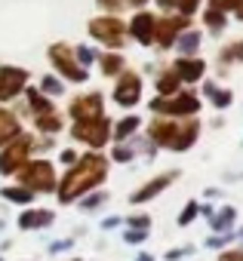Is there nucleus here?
<instances>
[{"instance_id": "obj_33", "label": "nucleus", "mask_w": 243, "mask_h": 261, "mask_svg": "<svg viewBox=\"0 0 243 261\" xmlns=\"http://www.w3.org/2000/svg\"><path fill=\"white\" fill-rule=\"evenodd\" d=\"M194 215H197V206L191 203V206H185V212H182V218H179V224H188V221H191Z\"/></svg>"}, {"instance_id": "obj_13", "label": "nucleus", "mask_w": 243, "mask_h": 261, "mask_svg": "<svg viewBox=\"0 0 243 261\" xmlns=\"http://www.w3.org/2000/svg\"><path fill=\"white\" fill-rule=\"evenodd\" d=\"M154 28H157V19L151 13H136L127 31L133 34V40H139L142 46H148V43H154Z\"/></svg>"}, {"instance_id": "obj_28", "label": "nucleus", "mask_w": 243, "mask_h": 261, "mask_svg": "<svg viewBox=\"0 0 243 261\" xmlns=\"http://www.w3.org/2000/svg\"><path fill=\"white\" fill-rule=\"evenodd\" d=\"M4 197H7V200H13V203H31V197H34V194H31L28 188H7V191H4Z\"/></svg>"}, {"instance_id": "obj_3", "label": "nucleus", "mask_w": 243, "mask_h": 261, "mask_svg": "<svg viewBox=\"0 0 243 261\" xmlns=\"http://www.w3.org/2000/svg\"><path fill=\"white\" fill-rule=\"evenodd\" d=\"M71 136H74L77 142H83V145L102 148V145L111 139V120H108L105 114H102V117H95V120H80V123H74Z\"/></svg>"}, {"instance_id": "obj_37", "label": "nucleus", "mask_w": 243, "mask_h": 261, "mask_svg": "<svg viewBox=\"0 0 243 261\" xmlns=\"http://www.w3.org/2000/svg\"><path fill=\"white\" fill-rule=\"evenodd\" d=\"M102 203H105V197L99 194V197H89V200L83 203V209H95V206H102Z\"/></svg>"}, {"instance_id": "obj_34", "label": "nucleus", "mask_w": 243, "mask_h": 261, "mask_svg": "<svg viewBox=\"0 0 243 261\" xmlns=\"http://www.w3.org/2000/svg\"><path fill=\"white\" fill-rule=\"evenodd\" d=\"M114 160L127 163V160H133V151H127V148H114Z\"/></svg>"}, {"instance_id": "obj_39", "label": "nucleus", "mask_w": 243, "mask_h": 261, "mask_svg": "<svg viewBox=\"0 0 243 261\" xmlns=\"http://www.w3.org/2000/svg\"><path fill=\"white\" fill-rule=\"evenodd\" d=\"M145 0H127V7H142Z\"/></svg>"}, {"instance_id": "obj_9", "label": "nucleus", "mask_w": 243, "mask_h": 261, "mask_svg": "<svg viewBox=\"0 0 243 261\" xmlns=\"http://www.w3.org/2000/svg\"><path fill=\"white\" fill-rule=\"evenodd\" d=\"M28 154H31V139H25V136L13 139V145L0 154V172H4V175H13V172L28 160Z\"/></svg>"}, {"instance_id": "obj_26", "label": "nucleus", "mask_w": 243, "mask_h": 261, "mask_svg": "<svg viewBox=\"0 0 243 261\" xmlns=\"http://www.w3.org/2000/svg\"><path fill=\"white\" fill-rule=\"evenodd\" d=\"M203 22H206V28L222 31V28H225V13H222V10H215V7H209V10H206V16H203Z\"/></svg>"}, {"instance_id": "obj_7", "label": "nucleus", "mask_w": 243, "mask_h": 261, "mask_svg": "<svg viewBox=\"0 0 243 261\" xmlns=\"http://www.w3.org/2000/svg\"><path fill=\"white\" fill-rule=\"evenodd\" d=\"M139 95H142V77L136 71H124L114 83V101L120 108H133L139 101Z\"/></svg>"}, {"instance_id": "obj_11", "label": "nucleus", "mask_w": 243, "mask_h": 261, "mask_svg": "<svg viewBox=\"0 0 243 261\" xmlns=\"http://www.w3.org/2000/svg\"><path fill=\"white\" fill-rule=\"evenodd\" d=\"M71 117H74V123L102 117V92H86V95H77V98L71 101Z\"/></svg>"}, {"instance_id": "obj_22", "label": "nucleus", "mask_w": 243, "mask_h": 261, "mask_svg": "<svg viewBox=\"0 0 243 261\" xmlns=\"http://www.w3.org/2000/svg\"><path fill=\"white\" fill-rule=\"evenodd\" d=\"M179 77L173 74V71H166V74H160V80H157V89H160V95H176L179 92Z\"/></svg>"}, {"instance_id": "obj_30", "label": "nucleus", "mask_w": 243, "mask_h": 261, "mask_svg": "<svg viewBox=\"0 0 243 261\" xmlns=\"http://www.w3.org/2000/svg\"><path fill=\"white\" fill-rule=\"evenodd\" d=\"M120 68H124V59H120V56H102V71L108 77H114Z\"/></svg>"}, {"instance_id": "obj_10", "label": "nucleus", "mask_w": 243, "mask_h": 261, "mask_svg": "<svg viewBox=\"0 0 243 261\" xmlns=\"http://www.w3.org/2000/svg\"><path fill=\"white\" fill-rule=\"evenodd\" d=\"M25 80H28V71L25 68H0V101H10L13 95H19L25 89Z\"/></svg>"}, {"instance_id": "obj_20", "label": "nucleus", "mask_w": 243, "mask_h": 261, "mask_svg": "<svg viewBox=\"0 0 243 261\" xmlns=\"http://www.w3.org/2000/svg\"><path fill=\"white\" fill-rule=\"evenodd\" d=\"M157 4H160L163 10H179L182 16H188V19H191V13L200 7V0H157Z\"/></svg>"}, {"instance_id": "obj_40", "label": "nucleus", "mask_w": 243, "mask_h": 261, "mask_svg": "<svg viewBox=\"0 0 243 261\" xmlns=\"http://www.w3.org/2000/svg\"><path fill=\"white\" fill-rule=\"evenodd\" d=\"M139 261H151V255H142V258H139Z\"/></svg>"}, {"instance_id": "obj_35", "label": "nucleus", "mask_w": 243, "mask_h": 261, "mask_svg": "<svg viewBox=\"0 0 243 261\" xmlns=\"http://www.w3.org/2000/svg\"><path fill=\"white\" fill-rule=\"evenodd\" d=\"M218 261H243V252H240V249H234V252H225Z\"/></svg>"}, {"instance_id": "obj_38", "label": "nucleus", "mask_w": 243, "mask_h": 261, "mask_svg": "<svg viewBox=\"0 0 243 261\" xmlns=\"http://www.w3.org/2000/svg\"><path fill=\"white\" fill-rule=\"evenodd\" d=\"M127 240H130V243H139V240H145V230H130Z\"/></svg>"}, {"instance_id": "obj_15", "label": "nucleus", "mask_w": 243, "mask_h": 261, "mask_svg": "<svg viewBox=\"0 0 243 261\" xmlns=\"http://www.w3.org/2000/svg\"><path fill=\"white\" fill-rule=\"evenodd\" d=\"M19 117L7 108H0V145H10L13 139H19Z\"/></svg>"}, {"instance_id": "obj_6", "label": "nucleus", "mask_w": 243, "mask_h": 261, "mask_svg": "<svg viewBox=\"0 0 243 261\" xmlns=\"http://www.w3.org/2000/svg\"><path fill=\"white\" fill-rule=\"evenodd\" d=\"M50 62H53V65L59 68V74L68 77L71 83H83V80H86V71L77 65L74 49H71L68 43H53V46H50Z\"/></svg>"}, {"instance_id": "obj_24", "label": "nucleus", "mask_w": 243, "mask_h": 261, "mask_svg": "<svg viewBox=\"0 0 243 261\" xmlns=\"http://www.w3.org/2000/svg\"><path fill=\"white\" fill-rule=\"evenodd\" d=\"M206 95L215 101V108H228L231 105V92L228 89H215L212 83H206Z\"/></svg>"}, {"instance_id": "obj_18", "label": "nucleus", "mask_w": 243, "mask_h": 261, "mask_svg": "<svg viewBox=\"0 0 243 261\" xmlns=\"http://www.w3.org/2000/svg\"><path fill=\"white\" fill-rule=\"evenodd\" d=\"M50 221H53V212H46V209H31V212H25V215L19 218V227L34 230V227H46Z\"/></svg>"}, {"instance_id": "obj_19", "label": "nucleus", "mask_w": 243, "mask_h": 261, "mask_svg": "<svg viewBox=\"0 0 243 261\" xmlns=\"http://www.w3.org/2000/svg\"><path fill=\"white\" fill-rule=\"evenodd\" d=\"M139 129V117H127V120H120L114 129H111V136L117 139V142H124V139H130L133 133Z\"/></svg>"}, {"instance_id": "obj_32", "label": "nucleus", "mask_w": 243, "mask_h": 261, "mask_svg": "<svg viewBox=\"0 0 243 261\" xmlns=\"http://www.w3.org/2000/svg\"><path fill=\"white\" fill-rule=\"evenodd\" d=\"M40 89L50 92V95H59V92H62V83H59L56 77H43V80H40Z\"/></svg>"}, {"instance_id": "obj_8", "label": "nucleus", "mask_w": 243, "mask_h": 261, "mask_svg": "<svg viewBox=\"0 0 243 261\" xmlns=\"http://www.w3.org/2000/svg\"><path fill=\"white\" fill-rule=\"evenodd\" d=\"M188 25H191V19H188V16H166V19H160V22H157V28H154V43H157L160 49L173 46V43L179 40V34H182Z\"/></svg>"}, {"instance_id": "obj_29", "label": "nucleus", "mask_w": 243, "mask_h": 261, "mask_svg": "<svg viewBox=\"0 0 243 261\" xmlns=\"http://www.w3.org/2000/svg\"><path fill=\"white\" fill-rule=\"evenodd\" d=\"M231 221H234V209H231V206H225L218 215H212V227H215V230H225V227H231Z\"/></svg>"}, {"instance_id": "obj_2", "label": "nucleus", "mask_w": 243, "mask_h": 261, "mask_svg": "<svg viewBox=\"0 0 243 261\" xmlns=\"http://www.w3.org/2000/svg\"><path fill=\"white\" fill-rule=\"evenodd\" d=\"M19 181H22V188H28V191H53L56 188V172H53V163H46V160H31V163H22L19 169Z\"/></svg>"}, {"instance_id": "obj_23", "label": "nucleus", "mask_w": 243, "mask_h": 261, "mask_svg": "<svg viewBox=\"0 0 243 261\" xmlns=\"http://www.w3.org/2000/svg\"><path fill=\"white\" fill-rule=\"evenodd\" d=\"M28 101H31V111H34V114H46V111H53L50 98H46V95H40L37 89H31V92H28Z\"/></svg>"}, {"instance_id": "obj_12", "label": "nucleus", "mask_w": 243, "mask_h": 261, "mask_svg": "<svg viewBox=\"0 0 243 261\" xmlns=\"http://www.w3.org/2000/svg\"><path fill=\"white\" fill-rule=\"evenodd\" d=\"M148 136H151L154 145H160V148H173V145H176V136H179V123L169 120V117H157V120L148 126Z\"/></svg>"}, {"instance_id": "obj_36", "label": "nucleus", "mask_w": 243, "mask_h": 261, "mask_svg": "<svg viewBox=\"0 0 243 261\" xmlns=\"http://www.w3.org/2000/svg\"><path fill=\"white\" fill-rule=\"evenodd\" d=\"M62 163H65V166H74V163H77V154H74V151H62Z\"/></svg>"}, {"instance_id": "obj_27", "label": "nucleus", "mask_w": 243, "mask_h": 261, "mask_svg": "<svg viewBox=\"0 0 243 261\" xmlns=\"http://www.w3.org/2000/svg\"><path fill=\"white\" fill-rule=\"evenodd\" d=\"M179 46H182L185 53H194V49L200 46V34H197V31H182V37H179Z\"/></svg>"}, {"instance_id": "obj_5", "label": "nucleus", "mask_w": 243, "mask_h": 261, "mask_svg": "<svg viewBox=\"0 0 243 261\" xmlns=\"http://www.w3.org/2000/svg\"><path fill=\"white\" fill-rule=\"evenodd\" d=\"M89 34L105 43V46H124L127 40V25L120 22L117 16H102V19H92L89 22Z\"/></svg>"}, {"instance_id": "obj_21", "label": "nucleus", "mask_w": 243, "mask_h": 261, "mask_svg": "<svg viewBox=\"0 0 243 261\" xmlns=\"http://www.w3.org/2000/svg\"><path fill=\"white\" fill-rule=\"evenodd\" d=\"M37 129H40V133H59V129H62V117L56 111L37 114Z\"/></svg>"}, {"instance_id": "obj_17", "label": "nucleus", "mask_w": 243, "mask_h": 261, "mask_svg": "<svg viewBox=\"0 0 243 261\" xmlns=\"http://www.w3.org/2000/svg\"><path fill=\"white\" fill-rule=\"evenodd\" d=\"M173 178H176V172H173V175H157L154 181H148V185H145L142 191H136V194H133V203H145V200L157 197V194H160V191H163V188H166V185L173 181Z\"/></svg>"}, {"instance_id": "obj_1", "label": "nucleus", "mask_w": 243, "mask_h": 261, "mask_svg": "<svg viewBox=\"0 0 243 261\" xmlns=\"http://www.w3.org/2000/svg\"><path fill=\"white\" fill-rule=\"evenodd\" d=\"M105 175H108V163H105V157H102V154H86V157L77 160L74 169L65 175V181H62V188H59V200H62V203L77 200V197L86 194L89 188L102 185Z\"/></svg>"}, {"instance_id": "obj_31", "label": "nucleus", "mask_w": 243, "mask_h": 261, "mask_svg": "<svg viewBox=\"0 0 243 261\" xmlns=\"http://www.w3.org/2000/svg\"><path fill=\"white\" fill-rule=\"evenodd\" d=\"M74 59H77V65H80V68H83V65H89V62H95V59H99V56H95V53H92V49H89V46H80V49H77V56H74Z\"/></svg>"}, {"instance_id": "obj_14", "label": "nucleus", "mask_w": 243, "mask_h": 261, "mask_svg": "<svg viewBox=\"0 0 243 261\" xmlns=\"http://www.w3.org/2000/svg\"><path fill=\"white\" fill-rule=\"evenodd\" d=\"M173 74L179 77V80H185V83H194V80H203V74H206V62L203 59H197V56H182V59H176V65H173Z\"/></svg>"}, {"instance_id": "obj_4", "label": "nucleus", "mask_w": 243, "mask_h": 261, "mask_svg": "<svg viewBox=\"0 0 243 261\" xmlns=\"http://www.w3.org/2000/svg\"><path fill=\"white\" fill-rule=\"evenodd\" d=\"M151 108L157 114H166V117H191V114L200 111V101H197L194 92H176V95H166V98L163 95L154 98Z\"/></svg>"}, {"instance_id": "obj_16", "label": "nucleus", "mask_w": 243, "mask_h": 261, "mask_svg": "<svg viewBox=\"0 0 243 261\" xmlns=\"http://www.w3.org/2000/svg\"><path fill=\"white\" fill-rule=\"evenodd\" d=\"M197 136H200V123H197V120L179 123V136H176V145H173V151H185V148H191V145L197 142Z\"/></svg>"}, {"instance_id": "obj_25", "label": "nucleus", "mask_w": 243, "mask_h": 261, "mask_svg": "<svg viewBox=\"0 0 243 261\" xmlns=\"http://www.w3.org/2000/svg\"><path fill=\"white\" fill-rule=\"evenodd\" d=\"M222 62H243V40H234L222 49Z\"/></svg>"}]
</instances>
